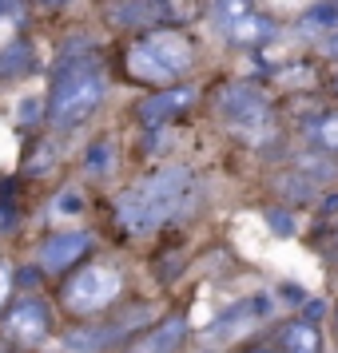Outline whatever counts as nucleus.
<instances>
[{
    "label": "nucleus",
    "instance_id": "f257e3e1",
    "mask_svg": "<svg viewBox=\"0 0 338 353\" xmlns=\"http://www.w3.org/2000/svg\"><path fill=\"white\" fill-rule=\"evenodd\" d=\"M195 191H199V183H195L191 167H163L156 175L131 183L128 191L115 199V223L131 239L156 234L160 226H167L171 219L191 210Z\"/></svg>",
    "mask_w": 338,
    "mask_h": 353
},
{
    "label": "nucleus",
    "instance_id": "f03ea898",
    "mask_svg": "<svg viewBox=\"0 0 338 353\" xmlns=\"http://www.w3.org/2000/svg\"><path fill=\"white\" fill-rule=\"evenodd\" d=\"M104 92H108V76H104V64L92 60V56H68L56 80H52L48 103H44V119L52 128H80L88 115L104 103Z\"/></svg>",
    "mask_w": 338,
    "mask_h": 353
},
{
    "label": "nucleus",
    "instance_id": "7ed1b4c3",
    "mask_svg": "<svg viewBox=\"0 0 338 353\" xmlns=\"http://www.w3.org/2000/svg\"><path fill=\"white\" fill-rule=\"evenodd\" d=\"M195 64V48L183 32H144L128 52V72L156 88H176V80Z\"/></svg>",
    "mask_w": 338,
    "mask_h": 353
},
{
    "label": "nucleus",
    "instance_id": "20e7f679",
    "mask_svg": "<svg viewBox=\"0 0 338 353\" xmlns=\"http://www.w3.org/2000/svg\"><path fill=\"white\" fill-rule=\"evenodd\" d=\"M124 294V274L108 266V262H92V266H80L60 290L64 298V310L76 314V318H92V314H104L108 305H115V298Z\"/></svg>",
    "mask_w": 338,
    "mask_h": 353
},
{
    "label": "nucleus",
    "instance_id": "39448f33",
    "mask_svg": "<svg viewBox=\"0 0 338 353\" xmlns=\"http://www.w3.org/2000/svg\"><path fill=\"white\" fill-rule=\"evenodd\" d=\"M52 334V310L40 298H17L0 321V337L17 350H32Z\"/></svg>",
    "mask_w": 338,
    "mask_h": 353
},
{
    "label": "nucleus",
    "instance_id": "423d86ee",
    "mask_svg": "<svg viewBox=\"0 0 338 353\" xmlns=\"http://www.w3.org/2000/svg\"><path fill=\"white\" fill-rule=\"evenodd\" d=\"M147 318H151V310H147V305H131V310H124L120 318L104 321V325H92V330H76V334H68L64 345L72 353H100V350H108V345H115V341L131 337L135 330H144Z\"/></svg>",
    "mask_w": 338,
    "mask_h": 353
},
{
    "label": "nucleus",
    "instance_id": "0eeeda50",
    "mask_svg": "<svg viewBox=\"0 0 338 353\" xmlns=\"http://www.w3.org/2000/svg\"><path fill=\"white\" fill-rule=\"evenodd\" d=\"M219 112L227 115V123L239 131H263L271 119V103L259 92L255 83H227L219 96Z\"/></svg>",
    "mask_w": 338,
    "mask_h": 353
},
{
    "label": "nucleus",
    "instance_id": "6e6552de",
    "mask_svg": "<svg viewBox=\"0 0 338 353\" xmlns=\"http://www.w3.org/2000/svg\"><path fill=\"white\" fill-rule=\"evenodd\" d=\"M88 250H92V234H84V230H60V234H48L36 246V262H40V270L56 274V270L76 266Z\"/></svg>",
    "mask_w": 338,
    "mask_h": 353
},
{
    "label": "nucleus",
    "instance_id": "1a4fd4ad",
    "mask_svg": "<svg viewBox=\"0 0 338 353\" xmlns=\"http://www.w3.org/2000/svg\"><path fill=\"white\" fill-rule=\"evenodd\" d=\"M187 334H191L187 318H183V314H167L163 321L147 325L144 334L135 337L131 345H124L120 353H179L187 345Z\"/></svg>",
    "mask_w": 338,
    "mask_h": 353
},
{
    "label": "nucleus",
    "instance_id": "9d476101",
    "mask_svg": "<svg viewBox=\"0 0 338 353\" xmlns=\"http://www.w3.org/2000/svg\"><path fill=\"white\" fill-rule=\"evenodd\" d=\"M274 314V298L271 294H255V298H243L239 305L223 310L219 318L207 325V337H227V334H247V325L271 318Z\"/></svg>",
    "mask_w": 338,
    "mask_h": 353
},
{
    "label": "nucleus",
    "instance_id": "9b49d317",
    "mask_svg": "<svg viewBox=\"0 0 338 353\" xmlns=\"http://www.w3.org/2000/svg\"><path fill=\"white\" fill-rule=\"evenodd\" d=\"M191 103H195L191 88H163V92H151V96L140 99L135 103V115H140V123H147V128H160L167 119L183 115Z\"/></svg>",
    "mask_w": 338,
    "mask_h": 353
},
{
    "label": "nucleus",
    "instance_id": "f8f14e48",
    "mask_svg": "<svg viewBox=\"0 0 338 353\" xmlns=\"http://www.w3.org/2000/svg\"><path fill=\"white\" fill-rule=\"evenodd\" d=\"M104 12L115 28H151L163 20L160 0H108Z\"/></svg>",
    "mask_w": 338,
    "mask_h": 353
},
{
    "label": "nucleus",
    "instance_id": "ddd939ff",
    "mask_svg": "<svg viewBox=\"0 0 338 353\" xmlns=\"http://www.w3.org/2000/svg\"><path fill=\"white\" fill-rule=\"evenodd\" d=\"M274 350L279 353H322V334L310 318H290L279 325L274 334Z\"/></svg>",
    "mask_w": 338,
    "mask_h": 353
},
{
    "label": "nucleus",
    "instance_id": "4468645a",
    "mask_svg": "<svg viewBox=\"0 0 338 353\" xmlns=\"http://www.w3.org/2000/svg\"><path fill=\"white\" fill-rule=\"evenodd\" d=\"M32 72V44L28 40H12L0 52V76H28Z\"/></svg>",
    "mask_w": 338,
    "mask_h": 353
},
{
    "label": "nucleus",
    "instance_id": "2eb2a0df",
    "mask_svg": "<svg viewBox=\"0 0 338 353\" xmlns=\"http://www.w3.org/2000/svg\"><path fill=\"white\" fill-rule=\"evenodd\" d=\"M274 36V24L267 17H259V12H251L247 20H239L235 28H231V40L235 44H267Z\"/></svg>",
    "mask_w": 338,
    "mask_h": 353
},
{
    "label": "nucleus",
    "instance_id": "dca6fc26",
    "mask_svg": "<svg viewBox=\"0 0 338 353\" xmlns=\"http://www.w3.org/2000/svg\"><path fill=\"white\" fill-rule=\"evenodd\" d=\"M84 167H88V175L92 179H104L108 171L115 167V147L112 139H96V143L84 151Z\"/></svg>",
    "mask_w": 338,
    "mask_h": 353
},
{
    "label": "nucleus",
    "instance_id": "f3484780",
    "mask_svg": "<svg viewBox=\"0 0 338 353\" xmlns=\"http://www.w3.org/2000/svg\"><path fill=\"white\" fill-rule=\"evenodd\" d=\"M251 12H255V8H251V0H215V20L223 24L227 32H231L239 20H247Z\"/></svg>",
    "mask_w": 338,
    "mask_h": 353
},
{
    "label": "nucleus",
    "instance_id": "a211bd4d",
    "mask_svg": "<svg viewBox=\"0 0 338 353\" xmlns=\"http://www.w3.org/2000/svg\"><path fill=\"white\" fill-rule=\"evenodd\" d=\"M160 12L163 20H176V24H187L203 12V4L199 0H160Z\"/></svg>",
    "mask_w": 338,
    "mask_h": 353
},
{
    "label": "nucleus",
    "instance_id": "6ab92c4d",
    "mask_svg": "<svg viewBox=\"0 0 338 353\" xmlns=\"http://www.w3.org/2000/svg\"><path fill=\"white\" fill-rule=\"evenodd\" d=\"M299 175H306V179H330V175H338V167H335V159L322 151V155H303L299 159Z\"/></svg>",
    "mask_w": 338,
    "mask_h": 353
},
{
    "label": "nucleus",
    "instance_id": "aec40b11",
    "mask_svg": "<svg viewBox=\"0 0 338 353\" xmlns=\"http://www.w3.org/2000/svg\"><path fill=\"white\" fill-rule=\"evenodd\" d=\"M306 24L310 28H338V0H322L306 12Z\"/></svg>",
    "mask_w": 338,
    "mask_h": 353
},
{
    "label": "nucleus",
    "instance_id": "412c9836",
    "mask_svg": "<svg viewBox=\"0 0 338 353\" xmlns=\"http://www.w3.org/2000/svg\"><path fill=\"white\" fill-rule=\"evenodd\" d=\"M314 139H319L322 151H338V115H322L319 123H314V131H310Z\"/></svg>",
    "mask_w": 338,
    "mask_h": 353
},
{
    "label": "nucleus",
    "instance_id": "4be33fe9",
    "mask_svg": "<svg viewBox=\"0 0 338 353\" xmlns=\"http://www.w3.org/2000/svg\"><path fill=\"white\" fill-rule=\"evenodd\" d=\"M52 163H56V151H52L48 143H36L32 159L24 163V171H28V175H44V171H48Z\"/></svg>",
    "mask_w": 338,
    "mask_h": 353
},
{
    "label": "nucleus",
    "instance_id": "5701e85b",
    "mask_svg": "<svg viewBox=\"0 0 338 353\" xmlns=\"http://www.w3.org/2000/svg\"><path fill=\"white\" fill-rule=\"evenodd\" d=\"M56 214H80L84 210V191L80 187H68V191H60V199H56Z\"/></svg>",
    "mask_w": 338,
    "mask_h": 353
},
{
    "label": "nucleus",
    "instance_id": "b1692460",
    "mask_svg": "<svg viewBox=\"0 0 338 353\" xmlns=\"http://www.w3.org/2000/svg\"><path fill=\"white\" fill-rule=\"evenodd\" d=\"M267 223H271V230L274 234H279V239H290V234H294V219H290L287 210H267Z\"/></svg>",
    "mask_w": 338,
    "mask_h": 353
},
{
    "label": "nucleus",
    "instance_id": "393cba45",
    "mask_svg": "<svg viewBox=\"0 0 338 353\" xmlns=\"http://www.w3.org/2000/svg\"><path fill=\"white\" fill-rule=\"evenodd\" d=\"M8 290H12V270H8V262H0V305L8 298Z\"/></svg>",
    "mask_w": 338,
    "mask_h": 353
},
{
    "label": "nucleus",
    "instance_id": "a878e982",
    "mask_svg": "<svg viewBox=\"0 0 338 353\" xmlns=\"http://www.w3.org/2000/svg\"><path fill=\"white\" fill-rule=\"evenodd\" d=\"M12 223H17V210L8 207V203H0V230H8Z\"/></svg>",
    "mask_w": 338,
    "mask_h": 353
},
{
    "label": "nucleus",
    "instance_id": "bb28decb",
    "mask_svg": "<svg viewBox=\"0 0 338 353\" xmlns=\"http://www.w3.org/2000/svg\"><path fill=\"white\" fill-rule=\"evenodd\" d=\"M283 294H287L290 305H303L306 302V294H303V290H294V286H283Z\"/></svg>",
    "mask_w": 338,
    "mask_h": 353
},
{
    "label": "nucleus",
    "instance_id": "cd10ccee",
    "mask_svg": "<svg viewBox=\"0 0 338 353\" xmlns=\"http://www.w3.org/2000/svg\"><path fill=\"white\" fill-rule=\"evenodd\" d=\"M36 108H40V103H36V99H28V103H24V112H20V119H36V115H40Z\"/></svg>",
    "mask_w": 338,
    "mask_h": 353
},
{
    "label": "nucleus",
    "instance_id": "c85d7f7f",
    "mask_svg": "<svg viewBox=\"0 0 338 353\" xmlns=\"http://www.w3.org/2000/svg\"><path fill=\"white\" fill-rule=\"evenodd\" d=\"M322 52H326V56H330V60H338V32L330 36V40H326V48H322Z\"/></svg>",
    "mask_w": 338,
    "mask_h": 353
},
{
    "label": "nucleus",
    "instance_id": "c756f323",
    "mask_svg": "<svg viewBox=\"0 0 338 353\" xmlns=\"http://www.w3.org/2000/svg\"><path fill=\"white\" fill-rule=\"evenodd\" d=\"M235 353H279V350H271V345H247V350H235Z\"/></svg>",
    "mask_w": 338,
    "mask_h": 353
},
{
    "label": "nucleus",
    "instance_id": "7c9ffc66",
    "mask_svg": "<svg viewBox=\"0 0 338 353\" xmlns=\"http://www.w3.org/2000/svg\"><path fill=\"white\" fill-rule=\"evenodd\" d=\"M322 210L330 214V210H338V194H326V203H322Z\"/></svg>",
    "mask_w": 338,
    "mask_h": 353
},
{
    "label": "nucleus",
    "instance_id": "2f4dec72",
    "mask_svg": "<svg viewBox=\"0 0 338 353\" xmlns=\"http://www.w3.org/2000/svg\"><path fill=\"white\" fill-rule=\"evenodd\" d=\"M335 334H338V305H335Z\"/></svg>",
    "mask_w": 338,
    "mask_h": 353
},
{
    "label": "nucleus",
    "instance_id": "473e14b6",
    "mask_svg": "<svg viewBox=\"0 0 338 353\" xmlns=\"http://www.w3.org/2000/svg\"><path fill=\"white\" fill-rule=\"evenodd\" d=\"M44 4H64V0H44Z\"/></svg>",
    "mask_w": 338,
    "mask_h": 353
},
{
    "label": "nucleus",
    "instance_id": "72a5a7b5",
    "mask_svg": "<svg viewBox=\"0 0 338 353\" xmlns=\"http://www.w3.org/2000/svg\"><path fill=\"white\" fill-rule=\"evenodd\" d=\"M335 96H338V76H335Z\"/></svg>",
    "mask_w": 338,
    "mask_h": 353
},
{
    "label": "nucleus",
    "instance_id": "f704fd0d",
    "mask_svg": "<svg viewBox=\"0 0 338 353\" xmlns=\"http://www.w3.org/2000/svg\"><path fill=\"white\" fill-rule=\"evenodd\" d=\"M0 353H17V350H0Z\"/></svg>",
    "mask_w": 338,
    "mask_h": 353
},
{
    "label": "nucleus",
    "instance_id": "c9c22d12",
    "mask_svg": "<svg viewBox=\"0 0 338 353\" xmlns=\"http://www.w3.org/2000/svg\"><path fill=\"white\" fill-rule=\"evenodd\" d=\"M335 246H338V234H335Z\"/></svg>",
    "mask_w": 338,
    "mask_h": 353
}]
</instances>
